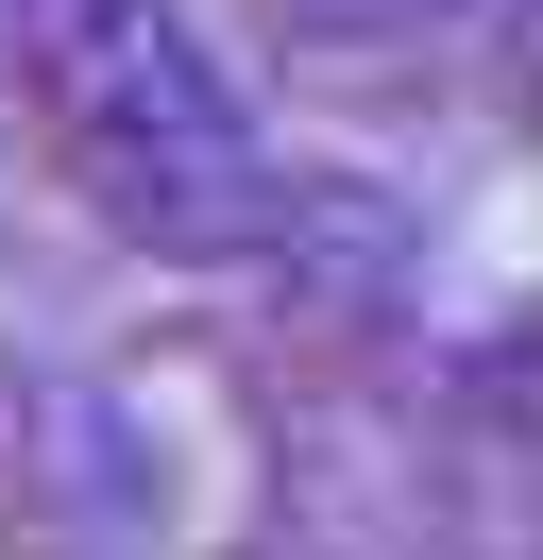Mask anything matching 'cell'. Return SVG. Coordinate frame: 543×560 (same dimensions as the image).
Masks as SVG:
<instances>
[{
    "instance_id": "6da1fadb",
    "label": "cell",
    "mask_w": 543,
    "mask_h": 560,
    "mask_svg": "<svg viewBox=\"0 0 543 560\" xmlns=\"http://www.w3.org/2000/svg\"><path fill=\"white\" fill-rule=\"evenodd\" d=\"M0 85L68 205L136 255H255L289 221V171L187 0H0Z\"/></svg>"
},
{
    "instance_id": "7a4b0ae2",
    "label": "cell",
    "mask_w": 543,
    "mask_h": 560,
    "mask_svg": "<svg viewBox=\"0 0 543 560\" xmlns=\"http://www.w3.org/2000/svg\"><path fill=\"white\" fill-rule=\"evenodd\" d=\"M0 153H18V119H0Z\"/></svg>"
}]
</instances>
